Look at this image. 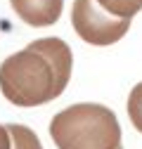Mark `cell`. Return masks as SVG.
Returning a JSON list of instances; mask_svg holds the SVG:
<instances>
[{
  "label": "cell",
  "mask_w": 142,
  "mask_h": 149,
  "mask_svg": "<svg viewBox=\"0 0 142 149\" xmlns=\"http://www.w3.org/2000/svg\"><path fill=\"white\" fill-rule=\"evenodd\" d=\"M14 14L29 26H52L64 10V0H10Z\"/></svg>",
  "instance_id": "277c9868"
},
{
  "label": "cell",
  "mask_w": 142,
  "mask_h": 149,
  "mask_svg": "<svg viewBox=\"0 0 142 149\" xmlns=\"http://www.w3.org/2000/svg\"><path fill=\"white\" fill-rule=\"evenodd\" d=\"M71 24H74L78 38L100 47L118 43L130 29V19L106 12L97 0H74Z\"/></svg>",
  "instance_id": "3957f363"
},
{
  "label": "cell",
  "mask_w": 142,
  "mask_h": 149,
  "mask_svg": "<svg viewBox=\"0 0 142 149\" xmlns=\"http://www.w3.org/2000/svg\"><path fill=\"white\" fill-rule=\"evenodd\" d=\"M97 3L116 17H123V19H133V17L142 10V0H97Z\"/></svg>",
  "instance_id": "52a82bcc"
},
{
  "label": "cell",
  "mask_w": 142,
  "mask_h": 149,
  "mask_svg": "<svg viewBox=\"0 0 142 149\" xmlns=\"http://www.w3.org/2000/svg\"><path fill=\"white\" fill-rule=\"evenodd\" d=\"M0 90L17 107H40L64 92L52 64L29 45L0 64Z\"/></svg>",
  "instance_id": "7a4b0ae2"
},
{
  "label": "cell",
  "mask_w": 142,
  "mask_h": 149,
  "mask_svg": "<svg viewBox=\"0 0 142 149\" xmlns=\"http://www.w3.org/2000/svg\"><path fill=\"white\" fill-rule=\"evenodd\" d=\"M118 149H121V147H118Z\"/></svg>",
  "instance_id": "30bf717a"
},
{
  "label": "cell",
  "mask_w": 142,
  "mask_h": 149,
  "mask_svg": "<svg viewBox=\"0 0 142 149\" xmlns=\"http://www.w3.org/2000/svg\"><path fill=\"white\" fill-rule=\"evenodd\" d=\"M10 135H12V149H43L38 135L31 128L22 125V123H10Z\"/></svg>",
  "instance_id": "8992f818"
},
{
  "label": "cell",
  "mask_w": 142,
  "mask_h": 149,
  "mask_svg": "<svg viewBox=\"0 0 142 149\" xmlns=\"http://www.w3.org/2000/svg\"><path fill=\"white\" fill-rule=\"evenodd\" d=\"M128 118L142 133V83H137L128 95Z\"/></svg>",
  "instance_id": "ba28073f"
},
{
  "label": "cell",
  "mask_w": 142,
  "mask_h": 149,
  "mask_svg": "<svg viewBox=\"0 0 142 149\" xmlns=\"http://www.w3.org/2000/svg\"><path fill=\"white\" fill-rule=\"evenodd\" d=\"M0 149H12V135L7 125H0Z\"/></svg>",
  "instance_id": "9c48e42d"
},
{
  "label": "cell",
  "mask_w": 142,
  "mask_h": 149,
  "mask_svg": "<svg viewBox=\"0 0 142 149\" xmlns=\"http://www.w3.org/2000/svg\"><path fill=\"white\" fill-rule=\"evenodd\" d=\"M29 47L36 50V52H40L43 57L52 64V69H55L57 78H59V85L66 88L69 78H71V66H74V57H71L69 45L62 38H38V40L29 43Z\"/></svg>",
  "instance_id": "5b68a950"
},
{
  "label": "cell",
  "mask_w": 142,
  "mask_h": 149,
  "mask_svg": "<svg viewBox=\"0 0 142 149\" xmlns=\"http://www.w3.org/2000/svg\"><path fill=\"white\" fill-rule=\"evenodd\" d=\"M50 137L57 149H118L121 125L109 107L81 102L55 114Z\"/></svg>",
  "instance_id": "6da1fadb"
}]
</instances>
